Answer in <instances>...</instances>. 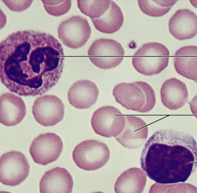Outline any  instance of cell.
<instances>
[{"instance_id": "52a82bcc", "label": "cell", "mask_w": 197, "mask_h": 193, "mask_svg": "<svg viewBox=\"0 0 197 193\" xmlns=\"http://www.w3.org/2000/svg\"><path fill=\"white\" fill-rule=\"evenodd\" d=\"M125 54L121 45L111 39L100 38L94 41L89 48V59L95 66L102 69L115 67L122 61Z\"/></svg>"}, {"instance_id": "7c38bea8", "label": "cell", "mask_w": 197, "mask_h": 193, "mask_svg": "<svg viewBox=\"0 0 197 193\" xmlns=\"http://www.w3.org/2000/svg\"><path fill=\"white\" fill-rule=\"evenodd\" d=\"M65 105L56 96L46 95L37 98L34 102L32 112L35 120L44 127L54 126L63 119Z\"/></svg>"}, {"instance_id": "7a4b0ae2", "label": "cell", "mask_w": 197, "mask_h": 193, "mask_svg": "<svg viewBox=\"0 0 197 193\" xmlns=\"http://www.w3.org/2000/svg\"><path fill=\"white\" fill-rule=\"evenodd\" d=\"M141 167L156 183L184 182L197 167V145L193 136L172 129L155 132L145 144Z\"/></svg>"}, {"instance_id": "7402d4cb", "label": "cell", "mask_w": 197, "mask_h": 193, "mask_svg": "<svg viewBox=\"0 0 197 193\" xmlns=\"http://www.w3.org/2000/svg\"><path fill=\"white\" fill-rule=\"evenodd\" d=\"M197 190L196 186L188 183L168 184L156 183L151 186L149 193H197Z\"/></svg>"}, {"instance_id": "9c48e42d", "label": "cell", "mask_w": 197, "mask_h": 193, "mask_svg": "<svg viewBox=\"0 0 197 193\" xmlns=\"http://www.w3.org/2000/svg\"><path fill=\"white\" fill-rule=\"evenodd\" d=\"M96 134L106 137H116L123 130L126 123L125 115L111 106L101 107L93 113L91 121Z\"/></svg>"}, {"instance_id": "e0dca14e", "label": "cell", "mask_w": 197, "mask_h": 193, "mask_svg": "<svg viewBox=\"0 0 197 193\" xmlns=\"http://www.w3.org/2000/svg\"><path fill=\"white\" fill-rule=\"evenodd\" d=\"M99 94L98 89L94 83L89 80H79L70 88L68 99L70 103L75 108L87 109L96 103Z\"/></svg>"}, {"instance_id": "ac0fdd59", "label": "cell", "mask_w": 197, "mask_h": 193, "mask_svg": "<svg viewBox=\"0 0 197 193\" xmlns=\"http://www.w3.org/2000/svg\"><path fill=\"white\" fill-rule=\"evenodd\" d=\"M160 93L163 103L171 110L179 109L188 100V91L185 84L175 78L165 80L162 86Z\"/></svg>"}, {"instance_id": "9a60e30c", "label": "cell", "mask_w": 197, "mask_h": 193, "mask_svg": "<svg viewBox=\"0 0 197 193\" xmlns=\"http://www.w3.org/2000/svg\"><path fill=\"white\" fill-rule=\"evenodd\" d=\"M73 182L72 177L66 169L56 167L44 173L39 183L41 193H70Z\"/></svg>"}, {"instance_id": "ba28073f", "label": "cell", "mask_w": 197, "mask_h": 193, "mask_svg": "<svg viewBox=\"0 0 197 193\" xmlns=\"http://www.w3.org/2000/svg\"><path fill=\"white\" fill-rule=\"evenodd\" d=\"M30 166L25 156L15 151L3 154L0 159V181L10 186L18 185L28 176Z\"/></svg>"}, {"instance_id": "6da1fadb", "label": "cell", "mask_w": 197, "mask_h": 193, "mask_svg": "<svg viewBox=\"0 0 197 193\" xmlns=\"http://www.w3.org/2000/svg\"><path fill=\"white\" fill-rule=\"evenodd\" d=\"M0 79L21 96L43 94L60 77L64 54L52 35L33 31H18L0 44Z\"/></svg>"}, {"instance_id": "30bf717a", "label": "cell", "mask_w": 197, "mask_h": 193, "mask_svg": "<svg viewBox=\"0 0 197 193\" xmlns=\"http://www.w3.org/2000/svg\"><path fill=\"white\" fill-rule=\"evenodd\" d=\"M58 32V37L64 45L75 49L86 43L90 36L91 29L85 18L74 16L63 21Z\"/></svg>"}, {"instance_id": "44dd1931", "label": "cell", "mask_w": 197, "mask_h": 193, "mask_svg": "<svg viewBox=\"0 0 197 193\" xmlns=\"http://www.w3.org/2000/svg\"><path fill=\"white\" fill-rule=\"evenodd\" d=\"M177 0H139L141 10L145 14L153 17H159L167 13Z\"/></svg>"}, {"instance_id": "2e32d148", "label": "cell", "mask_w": 197, "mask_h": 193, "mask_svg": "<svg viewBox=\"0 0 197 193\" xmlns=\"http://www.w3.org/2000/svg\"><path fill=\"white\" fill-rule=\"evenodd\" d=\"M26 112L25 104L20 97L11 93L0 97V122L6 126H14L22 120Z\"/></svg>"}, {"instance_id": "277c9868", "label": "cell", "mask_w": 197, "mask_h": 193, "mask_svg": "<svg viewBox=\"0 0 197 193\" xmlns=\"http://www.w3.org/2000/svg\"><path fill=\"white\" fill-rule=\"evenodd\" d=\"M169 54L168 49L161 43H145L133 55L132 64L138 72L144 75L158 74L167 66Z\"/></svg>"}, {"instance_id": "d6986e66", "label": "cell", "mask_w": 197, "mask_h": 193, "mask_svg": "<svg viewBox=\"0 0 197 193\" xmlns=\"http://www.w3.org/2000/svg\"><path fill=\"white\" fill-rule=\"evenodd\" d=\"M197 47L191 45L182 47L175 52L174 64L180 75L197 82Z\"/></svg>"}, {"instance_id": "8992f818", "label": "cell", "mask_w": 197, "mask_h": 193, "mask_svg": "<svg viewBox=\"0 0 197 193\" xmlns=\"http://www.w3.org/2000/svg\"><path fill=\"white\" fill-rule=\"evenodd\" d=\"M74 161L83 169L93 170L104 166L109 160V150L105 143L98 140L90 139L83 141L77 145L72 153Z\"/></svg>"}, {"instance_id": "ffe728a7", "label": "cell", "mask_w": 197, "mask_h": 193, "mask_svg": "<svg viewBox=\"0 0 197 193\" xmlns=\"http://www.w3.org/2000/svg\"><path fill=\"white\" fill-rule=\"evenodd\" d=\"M147 180L146 173L140 168L133 167L122 173L117 179L114 185L116 193H142Z\"/></svg>"}, {"instance_id": "3957f363", "label": "cell", "mask_w": 197, "mask_h": 193, "mask_svg": "<svg viewBox=\"0 0 197 193\" xmlns=\"http://www.w3.org/2000/svg\"><path fill=\"white\" fill-rule=\"evenodd\" d=\"M113 94L116 101L123 107L141 113L150 111L156 103L154 90L143 81L119 84L114 88Z\"/></svg>"}, {"instance_id": "4fadbf2b", "label": "cell", "mask_w": 197, "mask_h": 193, "mask_svg": "<svg viewBox=\"0 0 197 193\" xmlns=\"http://www.w3.org/2000/svg\"><path fill=\"white\" fill-rule=\"evenodd\" d=\"M126 123L116 139L123 146L129 148L140 147L147 138V125L141 118L132 115H125Z\"/></svg>"}, {"instance_id": "5b68a950", "label": "cell", "mask_w": 197, "mask_h": 193, "mask_svg": "<svg viewBox=\"0 0 197 193\" xmlns=\"http://www.w3.org/2000/svg\"><path fill=\"white\" fill-rule=\"evenodd\" d=\"M86 15L91 18L97 30L104 33L117 32L124 20L120 8L111 0H93L88 6Z\"/></svg>"}, {"instance_id": "8fae6325", "label": "cell", "mask_w": 197, "mask_h": 193, "mask_svg": "<svg viewBox=\"0 0 197 193\" xmlns=\"http://www.w3.org/2000/svg\"><path fill=\"white\" fill-rule=\"evenodd\" d=\"M63 147L62 141L58 135L48 132L40 134L34 138L29 151L35 162L44 165L57 160Z\"/></svg>"}, {"instance_id": "603a6c76", "label": "cell", "mask_w": 197, "mask_h": 193, "mask_svg": "<svg viewBox=\"0 0 197 193\" xmlns=\"http://www.w3.org/2000/svg\"><path fill=\"white\" fill-rule=\"evenodd\" d=\"M47 12L55 16H59L68 12L71 6V0H42Z\"/></svg>"}, {"instance_id": "cb8c5ba5", "label": "cell", "mask_w": 197, "mask_h": 193, "mask_svg": "<svg viewBox=\"0 0 197 193\" xmlns=\"http://www.w3.org/2000/svg\"><path fill=\"white\" fill-rule=\"evenodd\" d=\"M10 10L15 11H21L28 8L33 0H2Z\"/></svg>"}, {"instance_id": "5bb4252c", "label": "cell", "mask_w": 197, "mask_h": 193, "mask_svg": "<svg viewBox=\"0 0 197 193\" xmlns=\"http://www.w3.org/2000/svg\"><path fill=\"white\" fill-rule=\"evenodd\" d=\"M168 26L170 32L177 39L191 38L197 34V15L189 9L178 10L170 19Z\"/></svg>"}]
</instances>
